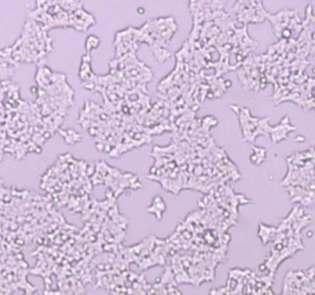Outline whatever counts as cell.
Here are the masks:
<instances>
[{"label": "cell", "instance_id": "6da1fadb", "mask_svg": "<svg viewBox=\"0 0 315 295\" xmlns=\"http://www.w3.org/2000/svg\"><path fill=\"white\" fill-rule=\"evenodd\" d=\"M99 43H100V40L96 36L90 35V36H89V38L86 41V48L88 51H90L93 48L98 47Z\"/></svg>", "mask_w": 315, "mask_h": 295}, {"label": "cell", "instance_id": "3957f363", "mask_svg": "<svg viewBox=\"0 0 315 295\" xmlns=\"http://www.w3.org/2000/svg\"><path fill=\"white\" fill-rule=\"evenodd\" d=\"M51 133L49 132V131H46V132H44L43 133V138L44 139H47V138H51Z\"/></svg>", "mask_w": 315, "mask_h": 295}, {"label": "cell", "instance_id": "7a4b0ae2", "mask_svg": "<svg viewBox=\"0 0 315 295\" xmlns=\"http://www.w3.org/2000/svg\"><path fill=\"white\" fill-rule=\"evenodd\" d=\"M30 92L32 93V94H36L38 91H39V89H38V87H35V86H32V87H30Z\"/></svg>", "mask_w": 315, "mask_h": 295}, {"label": "cell", "instance_id": "277c9868", "mask_svg": "<svg viewBox=\"0 0 315 295\" xmlns=\"http://www.w3.org/2000/svg\"><path fill=\"white\" fill-rule=\"evenodd\" d=\"M34 150H35V152H37L38 154H40V153L41 152V148L40 146H38V147H35Z\"/></svg>", "mask_w": 315, "mask_h": 295}]
</instances>
